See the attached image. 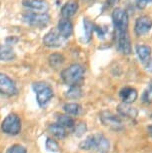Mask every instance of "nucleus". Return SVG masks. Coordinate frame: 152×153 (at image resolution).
I'll list each match as a JSON object with an SVG mask.
<instances>
[{
  "instance_id": "1",
  "label": "nucleus",
  "mask_w": 152,
  "mask_h": 153,
  "mask_svg": "<svg viewBox=\"0 0 152 153\" xmlns=\"http://www.w3.org/2000/svg\"><path fill=\"white\" fill-rule=\"evenodd\" d=\"M110 147L109 140L101 133L89 135L79 144V148L92 153H108Z\"/></svg>"
},
{
  "instance_id": "2",
  "label": "nucleus",
  "mask_w": 152,
  "mask_h": 153,
  "mask_svg": "<svg viewBox=\"0 0 152 153\" xmlns=\"http://www.w3.org/2000/svg\"><path fill=\"white\" fill-rule=\"evenodd\" d=\"M84 72L85 69L82 65L78 64V63H74L61 72V78L66 85H79L84 76Z\"/></svg>"
},
{
  "instance_id": "3",
  "label": "nucleus",
  "mask_w": 152,
  "mask_h": 153,
  "mask_svg": "<svg viewBox=\"0 0 152 153\" xmlns=\"http://www.w3.org/2000/svg\"><path fill=\"white\" fill-rule=\"evenodd\" d=\"M32 88L36 94V100L40 107H45L53 97V89L46 82H35Z\"/></svg>"
},
{
  "instance_id": "4",
  "label": "nucleus",
  "mask_w": 152,
  "mask_h": 153,
  "mask_svg": "<svg viewBox=\"0 0 152 153\" xmlns=\"http://www.w3.org/2000/svg\"><path fill=\"white\" fill-rule=\"evenodd\" d=\"M23 22L36 28H44L50 22V16L47 13L26 12L22 16Z\"/></svg>"
},
{
  "instance_id": "5",
  "label": "nucleus",
  "mask_w": 152,
  "mask_h": 153,
  "mask_svg": "<svg viewBox=\"0 0 152 153\" xmlns=\"http://www.w3.org/2000/svg\"><path fill=\"white\" fill-rule=\"evenodd\" d=\"M112 21L115 32L128 31L129 18L127 12L123 8H115L112 12Z\"/></svg>"
},
{
  "instance_id": "6",
  "label": "nucleus",
  "mask_w": 152,
  "mask_h": 153,
  "mask_svg": "<svg viewBox=\"0 0 152 153\" xmlns=\"http://www.w3.org/2000/svg\"><path fill=\"white\" fill-rule=\"evenodd\" d=\"M100 121L104 126L112 129L114 131H119L124 128L122 120L117 115L113 114L110 111H102L99 115Z\"/></svg>"
},
{
  "instance_id": "7",
  "label": "nucleus",
  "mask_w": 152,
  "mask_h": 153,
  "mask_svg": "<svg viewBox=\"0 0 152 153\" xmlns=\"http://www.w3.org/2000/svg\"><path fill=\"white\" fill-rule=\"evenodd\" d=\"M1 129L6 134L17 135L21 129V120L16 114H9L2 122Z\"/></svg>"
},
{
  "instance_id": "8",
  "label": "nucleus",
  "mask_w": 152,
  "mask_h": 153,
  "mask_svg": "<svg viewBox=\"0 0 152 153\" xmlns=\"http://www.w3.org/2000/svg\"><path fill=\"white\" fill-rule=\"evenodd\" d=\"M0 93L6 96H13L17 93L15 83L4 73H0Z\"/></svg>"
},
{
  "instance_id": "9",
  "label": "nucleus",
  "mask_w": 152,
  "mask_h": 153,
  "mask_svg": "<svg viewBox=\"0 0 152 153\" xmlns=\"http://www.w3.org/2000/svg\"><path fill=\"white\" fill-rule=\"evenodd\" d=\"M117 47L123 54L129 55L132 51L131 48V41L129 37L128 31H120V32H115Z\"/></svg>"
},
{
  "instance_id": "10",
  "label": "nucleus",
  "mask_w": 152,
  "mask_h": 153,
  "mask_svg": "<svg viewBox=\"0 0 152 153\" xmlns=\"http://www.w3.org/2000/svg\"><path fill=\"white\" fill-rule=\"evenodd\" d=\"M63 41H64V38L59 34L58 30H55V29L50 30L49 32L46 33V35L43 38L44 45L49 48L60 47V46L62 45Z\"/></svg>"
},
{
  "instance_id": "11",
  "label": "nucleus",
  "mask_w": 152,
  "mask_h": 153,
  "mask_svg": "<svg viewBox=\"0 0 152 153\" xmlns=\"http://www.w3.org/2000/svg\"><path fill=\"white\" fill-rule=\"evenodd\" d=\"M151 28H152V19L150 17L144 15L137 18L135 22V27H134L136 35L138 36L145 35V34H147L151 30Z\"/></svg>"
},
{
  "instance_id": "12",
  "label": "nucleus",
  "mask_w": 152,
  "mask_h": 153,
  "mask_svg": "<svg viewBox=\"0 0 152 153\" xmlns=\"http://www.w3.org/2000/svg\"><path fill=\"white\" fill-rule=\"evenodd\" d=\"M117 112L122 117L129 120H134L138 116V110L129 103L122 102L117 106Z\"/></svg>"
},
{
  "instance_id": "13",
  "label": "nucleus",
  "mask_w": 152,
  "mask_h": 153,
  "mask_svg": "<svg viewBox=\"0 0 152 153\" xmlns=\"http://www.w3.org/2000/svg\"><path fill=\"white\" fill-rule=\"evenodd\" d=\"M22 4L24 7L38 13H45L49 9V4L45 0H23Z\"/></svg>"
},
{
  "instance_id": "14",
  "label": "nucleus",
  "mask_w": 152,
  "mask_h": 153,
  "mask_svg": "<svg viewBox=\"0 0 152 153\" xmlns=\"http://www.w3.org/2000/svg\"><path fill=\"white\" fill-rule=\"evenodd\" d=\"M57 30L64 39L69 38L73 33V25L69 18H62L61 20H59Z\"/></svg>"
},
{
  "instance_id": "15",
  "label": "nucleus",
  "mask_w": 152,
  "mask_h": 153,
  "mask_svg": "<svg viewBox=\"0 0 152 153\" xmlns=\"http://www.w3.org/2000/svg\"><path fill=\"white\" fill-rule=\"evenodd\" d=\"M119 96L121 98L122 102L132 104L133 102H135L137 98H138V92L133 87H124L120 90Z\"/></svg>"
},
{
  "instance_id": "16",
  "label": "nucleus",
  "mask_w": 152,
  "mask_h": 153,
  "mask_svg": "<svg viewBox=\"0 0 152 153\" xmlns=\"http://www.w3.org/2000/svg\"><path fill=\"white\" fill-rule=\"evenodd\" d=\"M78 3L76 0H69L62 6L61 15L63 18H70L74 16L78 11Z\"/></svg>"
},
{
  "instance_id": "17",
  "label": "nucleus",
  "mask_w": 152,
  "mask_h": 153,
  "mask_svg": "<svg viewBox=\"0 0 152 153\" xmlns=\"http://www.w3.org/2000/svg\"><path fill=\"white\" fill-rule=\"evenodd\" d=\"M48 131L53 135L54 137L58 138V139H63L67 136L66 128H64L62 125H60L59 123H53L50 124L48 127Z\"/></svg>"
},
{
  "instance_id": "18",
  "label": "nucleus",
  "mask_w": 152,
  "mask_h": 153,
  "mask_svg": "<svg viewBox=\"0 0 152 153\" xmlns=\"http://www.w3.org/2000/svg\"><path fill=\"white\" fill-rule=\"evenodd\" d=\"M15 58V52L9 45H0V61H10Z\"/></svg>"
},
{
  "instance_id": "19",
  "label": "nucleus",
  "mask_w": 152,
  "mask_h": 153,
  "mask_svg": "<svg viewBox=\"0 0 152 153\" xmlns=\"http://www.w3.org/2000/svg\"><path fill=\"white\" fill-rule=\"evenodd\" d=\"M136 54L139 60L144 63L146 60L151 58V48L146 45H137L136 46Z\"/></svg>"
},
{
  "instance_id": "20",
  "label": "nucleus",
  "mask_w": 152,
  "mask_h": 153,
  "mask_svg": "<svg viewBox=\"0 0 152 153\" xmlns=\"http://www.w3.org/2000/svg\"><path fill=\"white\" fill-rule=\"evenodd\" d=\"M57 123L62 125L66 129H73L75 126V122H74L73 118L69 116L68 114H61L57 116Z\"/></svg>"
},
{
  "instance_id": "21",
  "label": "nucleus",
  "mask_w": 152,
  "mask_h": 153,
  "mask_svg": "<svg viewBox=\"0 0 152 153\" xmlns=\"http://www.w3.org/2000/svg\"><path fill=\"white\" fill-rule=\"evenodd\" d=\"M64 56L60 53H53L51 54L48 58V61H49V64L52 68L54 69H57L59 68L60 66H62V64L64 63Z\"/></svg>"
},
{
  "instance_id": "22",
  "label": "nucleus",
  "mask_w": 152,
  "mask_h": 153,
  "mask_svg": "<svg viewBox=\"0 0 152 153\" xmlns=\"http://www.w3.org/2000/svg\"><path fill=\"white\" fill-rule=\"evenodd\" d=\"M63 109L68 115H79L82 111L81 106L77 103H66L63 106Z\"/></svg>"
},
{
  "instance_id": "23",
  "label": "nucleus",
  "mask_w": 152,
  "mask_h": 153,
  "mask_svg": "<svg viewBox=\"0 0 152 153\" xmlns=\"http://www.w3.org/2000/svg\"><path fill=\"white\" fill-rule=\"evenodd\" d=\"M66 97L69 99H78L82 96V90L79 85H73L70 86L69 90L66 92Z\"/></svg>"
},
{
  "instance_id": "24",
  "label": "nucleus",
  "mask_w": 152,
  "mask_h": 153,
  "mask_svg": "<svg viewBox=\"0 0 152 153\" xmlns=\"http://www.w3.org/2000/svg\"><path fill=\"white\" fill-rule=\"evenodd\" d=\"M83 26H84V32H85V41L88 42L91 39V36H92L94 25L87 18H84L83 19Z\"/></svg>"
},
{
  "instance_id": "25",
  "label": "nucleus",
  "mask_w": 152,
  "mask_h": 153,
  "mask_svg": "<svg viewBox=\"0 0 152 153\" xmlns=\"http://www.w3.org/2000/svg\"><path fill=\"white\" fill-rule=\"evenodd\" d=\"M142 102L145 104H151L152 103V81L149 83L148 87L145 89L142 94Z\"/></svg>"
},
{
  "instance_id": "26",
  "label": "nucleus",
  "mask_w": 152,
  "mask_h": 153,
  "mask_svg": "<svg viewBox=\"0 0 152 153\" xmlns=\"http://www.w3.org/2000/svg\"><path fill=\"white\" fill-rule=\"evenodd\" d=\"M45 146L46 149L50 152H58L59 151V145L55 140L51 139V138H47L46 142H45Z\"/></svg>"
},
{
  "instance_id": "27",
  "label": "nucleus",
  "mask_w": 152,
  "mask_h": 153,
  "mask_svg": "<svg viewBox=\"0 0 152 153\" xmlns=\"http://www.w3.org/2000/svg\"><path fill=\"white\" fill-rule=\"evenodd\" d=\"M86 130H87V127H86V124L84 122H80L77 124V125L74 126V134H75L77 137L82 136L86 132Z\"/></svg>"
},
{
  "instance_id": "28",
  "label": "nucleus",
  "mask_w": 152,
  "mask_h": 153,
  "mask_svg": "<svg viewBox=\"0 0 152 153\" xmlns=\"http://www.w3.org/2000/svg\"><path fill=\"white\" fill-rule=\"evenodd\" d=\"M6 153H27V150L25 147L16 144V145H12L11 147H9Z\"/></svg>"
},
{
  "instance_id": "29",
  "label": "nucleus",
  "mask_w": 152,
  "mask_h": 153,
  "mask_svg": "<svg viewBox=\"0 0 152 153\" xmlns=\"http://www.w3.org/2000/svg\"><path fill=\"white\" fill-rule=\"evenodd\" d=\"M136 1V5L139 9H144V8L147 6L148 3L152 2V0H135Z\"/></svg>"
},
{
  "instance_id": "30",
  "label": "nucleus",
  "mask_w": 152,
  "mask_h": 153,
  "mask_svg": "<svg viewBox=\"0 0 152 153\" xmlns=\"http://www.w3.org/2000/svg\"><path fill=\"white\" fill-rule=\"evenodd\" d=\"M143 65H144V68L146 70L152 73V58H149L148 60H146V61L143 63Z\"/></svg>"
},
{
  "instance_id": "31",
  "label": "nucleus",
  "mask_w": 152,
  "mask_h": 153,
  "mask_svg": "<svg viewBox=\"0 0 152 153\" xmlns=\"http://www.w3.org/2000/svg\"><path fill=\"white\" fill-rule=\"evenodd\" d=\"M120 0H106V6L107 7H111L114 6L115 4L119 3Z\"/></svg>"
},
{
  "instance_id": "32",
  "label": "nucleus",
  "mask_w": 152,
  "mask_h": 153,
  "mask_svg": "<svg viewBox=\"0 0 152 153\" xmlns=\"http://www.w3.org/2000/svg\"><path fill=\"white\" fill-rule=\"evenodd\" d=\"M147 130H148V133H149V135H150V136L152 137V124H151V125H149V126H148Z\"/></svg>"
}]
</instances>
